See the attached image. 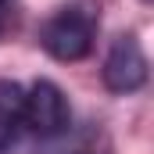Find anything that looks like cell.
Instances as JSON below:
<instances>
[{
  "label": "cell",
  "mask_w": 154,
  "mask_h": 154,
  "mask_svg": "<svg viewBox=\"0 0 154 154\" xmlns=\"http://www.w3.org/2000/svg\"><path fill=\"white\" fill-rule=\"evenodd\" d=\"M7 4H11V0H0V7H7Z\"/></svg>",
  "instance_id": "8992f818"
},
{
  "label": "cell",
  "mask_w": 154,
  "mask_h": 154,
  "mask_svg": "<svg viewBox=\"0 0 154 154\" xmlns=\"http://www.w3.org/2000/svg\"><path fill=\"white\" fill-rule=\"evenodd\" d=\"M147 68H151V65H147V54H143L136 32H122V36L111 43L108 57H104L100 79H104V86H108L111 93L125 97V93L143 90V82H147Z\"/></svg>",
  "instance_id": "3957f363"
},
{
  "label": "cell",
  "mask_w": 154,
  "mask_h": 154,
  "mask_svg": "<svg viewBox=\"0 0 154 154\" xmlns=\"http://www.w3.org/2000/svg\"><path fill=\"white\" fill-rule=\"evenodd\" d=\"M143 4H151V0H143Z\"/></svg>",
  "instance_id": "52a82bcc"
},
{
  "label": "cell",
  "mask_w": 154,
  "mask_h": 154,
  "mask_svg": "<svg viewBox=\"0 0 154 154\" xmlns=\"http://www.w3.org/2000/svg\"><path fill=\"white\" fill-rule=\"evenodd\" d=\"M22 108L25 90L14 79H0V151H7L22 133Z\"/></svg>",
  "instance_id": "277c9868"
},
{
  "label": "cell",
  "mask_w": 154,
  "mask_h": 154,
  "mask_svg": "<svg viewBox=\"0 0 154 154\" xmlns=\"http://www.w3.org/2000/svg\"><path fill=\"white\" fill-rule=\"evenodd\" d=\"M97 11L90 4H68V7H57L43 29H39V47L54 57V61H82L90 57L93 50V39H97Z\"/></svg>",
  "instance_id": "6da1fadb"
},
{
  "label": "cell",
  "mask_w": 154,
  "mask_h": 154,
  "mask_svg": "<svg viewBox=\"0 0 154 154\" xmlns=\"http://www.w3.org/2000/svg\"><path fill=\"white\" fill-rule=\"evenodd\" d=\"M14 25H18V14L11 7H0V39L7 36V32H14Z\"/></svg>",
  "instance_id": "5b68a950"
},
{
  "label": "cell",
  "mask_w": 154,
  "mask_h": 154,
  "mask_svg": "<svg viewBox=\"0 0 154 154\" xmlns=\"http://www.w3.org/2000/svg\"><path fill=\"white\" fill-rule=\"evenodd\" d=\"M79 154H82V151H79Z\"/></svg>",
  "instance_id": "ba28073f"
},
{
  "label": "cell",
  "mask_w": 154,
  "mask_h": 154,
  "mask_svg": "<svg viewBox=\"0 0 154 154\" xmlns=\"http://www.w3.org/2000/svg\"><path fill=\"white\" fill-rule=\"evenodd\" d=\"M72 125V108L68 97L57 82L50 79H36L25 90V108H22V129H29L39 140H54L61 133H68Z\"/></svg>",
  "instance_id": "7a4b0ae2"
}]
</instances>
